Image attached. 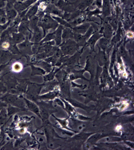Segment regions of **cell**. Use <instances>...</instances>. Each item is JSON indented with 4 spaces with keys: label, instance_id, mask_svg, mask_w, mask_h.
Returning a JSON list of instances; mask_svg holds the SVG:
<instances>
[{
    "label": "cell",
    "instance_id": "1",
    "mask_svg": "<svg viewBox=\"0 0 134 150\" xmlns=\"http://www.w3.org/2000/svg\"><path fill=\"white\" fill-rule=\"evenodd\" d=\"M36 1V0H28L24 3L19 2L15 4L14 8L17 11L20 12L23 10H25Z\"/></svg>",
    "mask_w": 134,
    "mask_h": 150
},
{
    "label": "cell",
    "instance_id": "2",
    "mask_svg": "<svg viewBox=\"0 0 134 150\" xmlns=\"http://www.w3.org/2000/svg\"><path fill=\"white\" fill-rule=\"evenodd\" d=\"M27 19H26L24 20L20 24V27H19V31L22 34H25L27 32L28 30V26H29V23L27 21Z\"/></svg>",
    "mask_w": 134,
    "mask_h": 150
},
{
    "label": "cell",
    "instance_id": "3",
    "mask_svg": "<svg viewBox=\"0 0 134 150\" xmlns=\"http://www.w3.org/2000/svg\"><path fill=\"white\" fill-rule=\"evenodd\" d=\"M38 10V6L36 5H34L31 8L28 12H27L25 18L27 19H31L34 15L36 14Z\"/></svg>",
    "mask_w": 134,
    "mask_h": 150
},
{
    "label": "cell",
    "instance_id": "4",
    "mask_svg": "<svg viewBox=\"0 0 134 150\" xmlns=\"http://www.w3.org/2000/svg\"><path fill=\"white\" fill-rule=\"evenodd\" d=\"M25 40V37L23 34H13V42L15 43H20Z\"/></svg>",
    "mask_w": 134,
    "mask_h": 150
},
{
    "label": "cell",
    "instance_id": "5",
    "mask_svg": "<svg viewBox=\"0 0 134 150\" xmlns=\"http://www.w3.org/2000/svg\"><path fill=\"white\" fill-rule=\"evenodd\" d=\"M6 17L9 21L14 19L17 16V12L13 9H6Z\"/></svg>",
    "mask_w": 134,
    "mask_h": 150
},
{
    "label": "cell",
    "instance_id": "6",
    "mask_svg": "<svg viewBox=\"0 0 134 150\" xmlns=\"http://www.w3.org/2000/svg\"><path fill=\"white\" fill-rule=\"evenodd\" d=\"M34 30H35V32H34V37H33V39H34V42L37 43L39 42L42 39V33H41L39 29L37 27L34 29Z\"/></svg>",
    "mask_w": 134,
    "mask_h": 150
},
{
    "label": "cell",
    "instance_id": "7",
    "mask_svg": "<svg viewBox=\"0 0 134 150\" xmlns=\"http://www.w3.org/2000/svg\"><path fill=\"white\" fill-rule=\"evenodd\" d=\"M7 21L6 15L0 16V25L4 24Z\"/></svg>",
    "mask_w": 134,
    "mask_h": 150
},
{
    "label": "cell",
    "instance_id": "8",
    "mask_svg": "<svg viewBox=\"0 0 134 150\" xmlns=\"http://www.w3.org/2000/svg\"><path fill=\"white\" fill-rule=\"evenodd\" d=\"M13 70L15 71H19L22 68L21 66H20V64L18 63H16L13 65Z\"/></svg>",
    "mask_w": 134,
    "mask_h": 150
},
{
    "label": "cell",
    "instance_id": "9",
    "mask_svg": "<svg viewBox=\"0 0 134 150\" xmlns=\"http://www.w3.org/2000/svg\"><path fill=\"white\" fill-rule=\"evenodd\" d=\"M5 4V1L4 0H0V8L4 7Z\"/></svg>",
    "mask_w": 134,
    "mask_h": 150
},
{
    "label": "cell",
    "instance_id": "10",
    "mask_svg": "<svg viewBox=\"0 0 134 150\" xmlns=\"http://www.w3.org/2000/svg\"><path fill=\"white\" fill-rule=\"evenodd\" d=\"M6 15L5 10L3 9L0 8V16Z\"/></svg>",
    "mask_w": 134,
    "mask_h": 150
}]
</instances>
